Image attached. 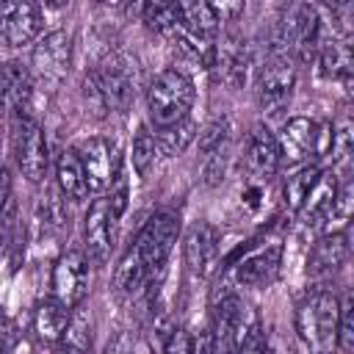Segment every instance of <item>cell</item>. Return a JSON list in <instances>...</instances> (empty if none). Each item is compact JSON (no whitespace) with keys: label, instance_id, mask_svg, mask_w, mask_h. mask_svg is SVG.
<instances>
[{"label":"cell","instance_id":"5bb4252c","mask_svg":"<svg viewBox=\"0 0 354 354\" xmlns=\"http://www.w3.org/2000/svg\"><path fill=\"white\" fill-rule=\"evenodd\" d=\"M183 260L194 277H210L218 263V230L207 221L191 224L183 238Z\"/></svg>","mask_w":354,"mask_h":354},{"label":"cell","instance_id":"9c48e42d","mask_svg":"<svg viewBox=\"0 0 354 354\" xmlns=\"http://www.w3.org/2000/svg\"><path fill=\"white\" fill-rule=\"evenodd\" d=\"M116 221L119 216L111 210L108 196H97L83 218V252L88 257V263L94 266H105L111 260V252L116 246Z\"/></svg>","mask_w":354,"mask_h":354},{"label":"cell","instance_id":"8992f818","mask_svg":"<svg viewBox=\"0 0 354 354\" xmlns=\"http://www.w3.org/2000/svg\"><path fill=\"white\" fill-rule=\"evenodd\" d=\"M14 119V158L30 183H39L50 166V152H47V138L41 124L36 122L33 113H19Z\"/></svg>","mask_w":354,"mask_h":354},{"label":"cell","instance_id":"ac0fdd59","mask_svg":"<svg viewBox=\"0 0 354 354\" xmlns=\"http://www.w3.org/2000/svg\"><path fill=\"white\" fill-rule=\"evenodd\" d=\"M246 169L260 177V180H268L277 174L279 163H282V155H279V144H277V136L266 127V124H254L249 138H246Z\"/></svg>","mask_w":354,"mask_h":354},{"label":"cell","instance_id":"f1b7e54d","mask_svg":"<svg viewBox=\"0 0 354 354\" xmlns=\"http://www.w3.org/2000/svg\"><path fill=\"white\" fill-rule=\"evenodd\" d=\"M158 144H155V136H152V130L149 127H138L136 130V136H133V147H130V158H133V169H136V174L144 180L149 171H152V166L158 163Z\"/></svg>","mask_w":354,"mask_h":354},{"label":"cell","instance_id":"3957f363","mask_svg":"<svg viewBox=\"0 0 354 354\" xmlns=\"http://www.w3.org/2000/svg\"><path fill=\"white\" fill-rule=\"evenodd\" d=\"M296 88V66L290 53H271L254 77V97L263 113L277 116L279 111H285L290 105Z\"/></svg>","mask_w":354,"mask_h":354},{"label":"cell","instance_id":"d4e9b609","mask_svg":"<svg viewBox=\"0 0 354 354\" xmlns=\"http://www.w3.org/2000/svg\"><path fill=\"white\" fill-rule=\"evenodd\" d=\"M180 22L188 33L216 41L221 28V11L213 3H180Z\"/></svg>","mask_w":354,"mask_h":354},{"label":"cell","instance_id":"30bf717a","mask_svg":"<svg viewBox=\"0 0 354 354\" xmlns=\"http://www.w3.org/2000/svg\"><path fill=\"white\" fill-rule=\"evenodd\" d=\"M44 28V14L30 0H8L0 3V44L8 50H19L39 39Z\"/></svg>","mask_w":354,"mask_h":354},{"label":"cell","instance_id":"836d02e7","mask_svg":"<svg viewBox=\"0 0 354 354\" xmlns=\"http://www.w3.org/2000/svg\"><path fill=\"white\" fill-rule=\"evenodd\" d=\"M171 329H174V321L166 315V313H155L149 326H147V340H149V348L152 354H163L169 337H171Z\"/></svg>","mask_w":354,"mask_h":354},{"label":"cell","instance_id":"2e32d148","mask_svg":"<svg viewBox=\"0 0 354 354\" xmlns=\"http://www.w3.org/2000/svg\"><path fill=\"white\" fill-rule=\"evenodd\" d=\"M348 260V235L343 232H324L307 257V277L313 279H329L337 274Z\"/></svg>","mask_w":354,"mask_h":354},{"label":"cell","instance_id":"ffe728a7","mask_svg":"<svg viewBox=\"0 0 354 354\" xmlns=\"http://www.w3.org/2000/svg\"><path fill=\"white\" fill-rule=\"evenodd\" d=\"M213 66L218 69L221 80L230 88H241L246 83V77H249V69H252V50L246 44V39H241L238 33H230L224 39V44L216 47Z\"/></svg>","mask_w":354,"mask_h":354},{"label":"cell","instance_id":"6da1fadb","mask_svg":"<svg viewBox=\"0 0 354 354\" xmlns=\"http://www.w3.org/2000/svg\"><path fill=\"white\" fill-rule=\"evenodd\" d=\"M340 299L329 288H313L296 307V335L307 354H332Z\"/></svg>","mask_w":354,"mask_h":354},{"label":"cell","instance_id":"cb8c5ba5","mask_svg":"<svg viewBox=\"0 0 354 354\" xmlns=\"http://www.w3.org/2000/svg\"><path fill=\"white\" fill-rule=\"evenodd\" d=\"M72 310L66 304H61L55 296H47L36 304L33 310V332L41 343H58L66 324H69Z\"/></svg>","mask_w":354,"mask_h":354},{"label":"cell","instance_id":"f546056e","mask_svg":"<svg viewBox=\"0 0 354 354\" xmlns=\"http://www.w3.org/2000/svg\"><path fill=\"white\" fill-rule=\"evenodd\" d=\"M318 174H321V169H318L315 163H304V166H299V169L288 177V183H285V205H288L293 213L301 207V202H304V196L310 194V188L315 185Z\"/></svg>","mask_w":354,"mask_h":354},{"label":"cell","instance_id":"1f68e13d","mask_svg":"<svg viewBox=\"0 0 354 354\" xmlns=\"http://www.w3.org/2000/svg\"><path fill=\"white\" fill-rule=\"evenodd\" d=\"M335 348H340L343 354H351L354 351V301H351V296H343L340 299V307H337Z\"/></svg>","mask_w":354,"mask_h":354},{"label":"cell","instance_id":"e575fe53","mask_svg":"<svg viewBox=\"0 0 354 354\" xmlns=\"http://www.w3.org/2000/svg\"><path fill=\"white\" fill-rule=\"evenodd\" d=\"M14 230H17V205H14V199L6 205V210L0 213V257L8 252V246H11V235H14Z\"/></svg>","mask_w":354,"mask_h":354},{"label":"cell","instance_id":"7a4b0ae2","mask_svg":"<svg viewBox=\"0 0 354 354\" xmlns=\"http://www.w3.org/2000/svg\"><path fill=\"white\" fill-rule=\"evenodd\" d=\"M196 100V88H194V80L171 66V69H163L152 77L149 88H147V111H149V122L155 127H166V124H174L185 116H191V105Z\"/></svg>","mask_w":354,"mask_h":354},{"label":"cell","instance_id":"d590c367","mask_svg":"<svg viewBox=\"0 0 354 354\" xmlns=\"http://www.w3.org/2000/svg\"><path fill=\"white\" fill-rule=\"evenodd\" d=\"M163 354H196V343H194L191 332L183 329V326H174L171 329V337H169V343L163 348Z\"/></svg>","mask_w":354,"mask_h":354},{"label":"cell","instance_id":"74e56055","mask_svg":"<svg viewBox=\"0 0 354 354\" xmlns=\"http://www.w3.org/2000/svg\"><path fill=\"white\" fill-rule=\"evenodd\" d=\"M11 340H14V329H11V321L6 318V313L0 307V354H8Z\"/></svg>","mask_w":354,"mask_h":354},{"label":"cell","instance_id":"ba28073f","mask_svg":"<svg viewBox=\"0 0 354 354\" xmlns=\"http://www.w3.org/2000/svg\"><path fill=\"white\" fill-rule=\"evenodd\" d=\"M329 133H332V124H326V122L318 124L307 116H293L282 124V133L277 138L279 155L290 163H301L310 155L329 149Z\"/></svg>","mask_w":354,"mask_h":354},{"label":"cell","instance_id":"d6986e66","mask_svg":"<svg viewBox=\"0 0 354 354\" xmlns=\"http://www.w3.org/2000/svg\"><path fill=\"white\" fill-rule=\"evenodd\" d=\"M337 191H340L337 174L332 169L329 171H321L318 180H315V185L304 196L301 207L296 210V216L301 218V224L304 227H326L329 213H332V205L337 199Z\"/></svg>","mask_w":354,"mask_h":354},{"label":"cell","instance_id":"484cf974","mask_svg":"<svg viewBox=\"0 0 354 354\" xmlns=\"http://www.w3.org/2000/svg\"><path fill=\"white\" fill-rule=\"evenodd\" d=\"M88 351H91V315L83 307H75L58 340V354H88Z\"/></svg>","mask_w":354,"mask_h":354},{"label":"cell","instance_id":"603a6c76","mask_svg":"<svg viewBox=\"0 0 354 354\" xmlns=\"http://www.w3.org/2000/svg\"><path fill=\"white\" fill-rule=\"evenodd\" d=\"M149 282H152V274L141 263L138 252L130 246L122 254V260L116 263V271H113V288H116V293L124 296V299H136V296H141L149 288Z\"/></svg>","mask_w":354,"mask_h":354},{"label":"cell","instance_id":"5b68a950","mask_svg":"<svg viewBox=\"0 0 354 354\" xmlns=\"http://www.w3.org/2000/svg\"><path fill=\"white\" fill-rule=\"evenodd\" d=\"M279 33H282V44L285 53L293 50L299 61H313L321 41H324V22H321V8L310 6V3H299L293 6L285 19L279 22Z\"/></svg>","mask_w":354,"mask_h":354},{"label":"cell","instance_id":"f35d334b","mask_svg":"<svg viewBox=\"0 0 354 354\" xmlns=\"http://www.w3.org/2000/svg\"><path fill=\"white\" fill-rule=\"evenodd\" d=\"M263 354H290V346L279 335H271L266 340V346H263Z\"/></svg>","mask_w":354,"mask_h":354},{"label":"cell","instance_id":"44dd1931","mask_svg":"<svg viewBox=\"0 0 354 354\" xmlns=\"http://www.w3.org/2000/svg\"><path fill=\"white\" fill-rule=\"evenodd\" d=\"M0 100L11 111V116L30 113L33 100V77L19 61H8L0 66Z\"/></svg>","mask_w":354,"mask_h":354},{"label":"cell","instance_id":"52a82bcc","mask_svg":"<svg viewBox=\"0 0 354 354\" xmlns=\"http://www.w3.org/2000/svg\"><path fill=\"white\" fill-rule=\"evenodd\" d=\"M72 66V39L66 30H50L30 55V77L47 88H58Z\"/></svg>","mask_w":354,"mask_h":354},{"label":"cell","instance_id":"277c9868","mask_svg":"<svg viewBox=\"0 0 354 354\" xmlns=\"http://www.w3.org/2000/svg\"><path fill=\"white\" fill-rule=\"evenodd\" d=\"M177 235H180V218L169 210H160L155 216H149L144 221V227L138 230L136 241H133V249L138 252L141 263L147 266V271L155 277L163 271L174 243H177Z\"/></svg>","mask_w":354,"mask_h":354},{"label":"cell","instance_id":"4fadbf2b","mask_svg":"<svg viewBox=\"0 0 354 354\" xmlns=\"http://www.w3.org/2000/svg\"><path fill=\"white\" fill-rule=\"evenodd\" d=\"M83 174H86V185L88 194H102L113 185L119 169H116V155H113V144L108 138H86L80 147H75Z\"/></svg>","mask_w":354,"mask_h":354},{"label":"cell","instance_id":"8fae6325","mask_svg":"<svg viewBox=\"0 0 354 354\" xmlns=\"http://www.w3.org/2000/svg\"><path fill=\"white\" fill-rule=\"evenodd\" d=\"M50 288L61 304H66L69 310L80 307L86 290H88V257L83 249H66L55 266H53V277H50Z\"/></svg>","mask_w":354,"mask_h":354},{"label":"cell","instance_id":"4dcf8cb0","mask_svg":"<svg viewBox=\"0 0 354 354\" xmlns=\"http://www.w3.org/2000/svg\"><path fill=\"white\" fill-rule=\"evenodd\" d=\"M351 147H354V127H351V119L343 116V119H337L332 124V133H329V155H332V163L335 166L348 163Z\"/></svg>","mask_w":354,"mask_h":354},{"label":"cell","instance_id":"83f0119b","mask_svg":"<svg viewBox=\"0 0 354 354\" xmlns=\"http://www.w3.org/2000/svg\"><path fill=\"white\" fill-rule=\"evenodd\" d=\"M141 19L147 22V28H152L155 33L171 39L183 22H180V3H144L141 6Z\"/></svg>","mask_w":354,"mask_h":354},{"label":"cell","instance_id":"4316f807","mask_svg":"<svg viewBox=\"0 0 354 354\" xmlns=\"http://www.w3.org/2000/svg\"><path fill=\"white\" fill-rule=\"evenodd\" d=\"M155 136V144H158V152L160 155H180L194 138H196V122L191 116L174 122V124H166V127H155L152 130Z\"/></svg>","mask_w":354,"mask_h":354},{"label":"cell","instance_id":"7c38bea8","mask_svg":"<svg viewBox=\"0 0 354 354\" xmlns=\"http://www.w3.org/2000/svg\"><path fill=\"white\" fill-rule=\"evenodd\" d=\"M94 86V91L102 100L105 111H127L133 102V75L124 58L113 55L108 61H102L91 75H86Z\"/></svg>","mask_w":354,"mask_h":354},{"label":"cell","instance_id":"d6a6232c","mask_svg":"<svg viewBox=\"0 0 354 354\" xmlns=\"http://www.w3.org/2000/svg\"><path fill=\"white\" fill-rule=\"evenodd\" d=\"M230 144V119L227 116H218L213 119L202 133H199V149L205 155H213L216 149L227 147Z\"/></svg>","mask_w":354,"mask_h":354},{"label":"cell","instance_id":"7402d4cb","mask_svg":"<svg viewBox=\"0 0 354 354\" xmlns=\"http://www.w3.org/2000/svg\"><path fill=\"white\" fill-rule=\"evenodd\" d=\"M55 183L64 199L69 202H83L88 196V185H86V174L80 166V158L72 147L61 149L55 155Z\"/></svg>","mask_w":354,"mask_h":354},{"label":"cell","instance_id":"9a60e30c","mask_svg":"<svg viewBox=\"0 0 354 354\" xmlns=\"http://www.w3.org/2000/svg\"><path fill=\"white\" fill-rule=\"evenodd\" d=\"M232 268H235V282L241 288L263 290V288L274 285L277 277H279V268H282V246L279 243H271V246L254 249V252L243 254Z\"/></svg>","mask_w":354,"mask_h":354},{"label":"cell","instance_id":"e0dca14e","mask_svg":"<svg viewBox=\"0 0 354 354\" xmlns=\"http://www.w3.org/2000/svg\"><path fill=\"white\" fill-rule=\"evenodd\" d=\"M315 58H318V69H321V75L326 80H340V83L351 80L354 53H351V36L348 33L326 30Z\"/></svg>","mask_w":354,"mask_h":354},{"label":"cell","instance_id":"8d00e7d4","mask_svg":"<svg viewBox=\"0 0 354 354\" xmlns=\"http://www.w3.org/2000/svg\"><path fill=\"white\" fill-rule=\"evenodd\" d=\"M105 354H136V340H133V335H130L127 329L116 332V335L108 340Z\"/></svg>","mask_w":354,"mask_h":354}]
</instances>
